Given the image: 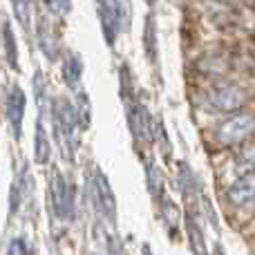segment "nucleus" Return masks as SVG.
Listing matches in <instances>:
<instances>
[{
	"label": "nucleus",
	"instance_id": "f257e3e1",
	"mask_svg": "<svg viewBox=\"0 0 255 255\" xmlns=\"http://www.w3.org/2000/svg\"><path fill=\"white\" fill-rule=\"evenodd\" d=\"M54 126H56V136L63 152L67 154V159H72L76 143H79L76 136H79L81 124H79V117H76V110L65 99L56 101V106H54Z\"/></svg>",
	"mask_w": 255,
	"mask_h": 255
},
{
	"label": "nucleus",
	"instance_id": "f03ea898",
	"mask_svg": "<svg viewBox=\"0 0 255 255\" xmlns=\"http://www.w3.org/2000/svg\"><path fill=\"white\" fill-rule=\"evenodd\" d=\"M253 134H255V115H249V112L231 115L229 119L217 126V132H215L217 141L222 145H238Z\"/></svg>",
	"mask_w": 255,
	"mask_h": 255
},
{
	"label": "nucleus",
	"instance_id": "7ed1b4c3",
	"mask_svg": "<svg viewBox=\"0 0 255 255\" xmlns=\"http://www.w3.org/2000/svg\"><path fill=\"white\" fill-rule=\"evenodd\" d=\"M244 103H247V92L240 85H217L206 94V106L215 112L238 115Z\"/></svg>",
	"mask_w": 255,
	"mask_h": 255
},
{
	"label": "nucleus",
	"instance_id": "20e7f679",
	"mask_svg": "<svg viewBox=\"0 0 255 255\" xmlns=\"http://www.w3.org/2000/svg\"><path fill=\"white\" fill-rule=\"evenodd\" d=\"M49 195H52V206L56 211L58 217H72V190L67 186L65 177L61 175L58 170H54L52 181H49Z\"/></svg>",
	"mask_w": 255,
	"mask_h": 255
},
{
	"label": "nucleus",
	"instance_id": "39448f33",
	"mask_svg": "<svg viewBox=\"0 0 255 255\" xmlns=\"http://www.w3.org/2000/svg\"><path fill=\"white\" fill-rule=\"evenodd\" d=\"M97 7H99V18H101L106 40L108 45H112L117 34H119V20H121L119 0H97Z\"/></svg>",
	"mask_w": 255,
	"mask_h": 255
},
{
	"label": "nucleus",
	"instance_id": "423d86ee",
	"mask_svg": "<svg viewBox=\"0 0 255 255\" xmlns=\"http://www.w3.org/2000/svg\"><path fill=\"white\" fill-rule=\"evenodd\" d=\"M25 108H27V97L18 85H13L9 90V97H7V117H9V124H11L13 136L16 141H20L22 136V119H25Z\"/></svg>",
	"mask_w": 255,
	"mask_h": 255
},
{
	"label": "nucleus",
	"instance_id": "0eeeda50",
	"mask_svg": "<svg viewBox=\"0 0 255 255\" xmlns=\"http://www.w3.org/2000/svg\"><path fill=\"white\" fill-rule=\"evenodd\" d=\"M94 195H97L99 208L103 211V215H106L110 222H115L117 199H115V193H112V188H110V181H108V177L103 175L101 170L94 172Z\"/></svg>",
	"mask_w": 255,
	"mask_h": 255
},
{
	"label": "nucleus",
	"instance_id": "6e6552de",
	"mask_svg": "<svg viewBox=\"0 0 255 255\" xmlns=\"http://www.w3.org/2000/svg\"><path fill=\"white\" fill-rule=\"evenodd\" d=\"M229 202L233 206H247L255 202V170L238 177L229 188Z\"/></svg>",
	"mask_w": 255,
	"mask_h": 255
},
{
	"label": "nucleus",
	"instance_id": "1a4fd4ad",
	"mask_svg": "<svg viewBox=\"0 0 255 255\" xmlns=\"http://www.w3.org/2000/svg\"><path fill=\"white\" fill-rule=\"evenodd\" d=\"M63 76H65L70 88H79L81 85V76H83V61L79 54L67 52L65 61H63Z\"/></svg>",
	"mask_w": 255,
	"mask_h": 255
},
{
	"label": "nucleus",
	"instance_id": "9d476101",
	"mask_svg": "<svg viewBox=\"0 0 255 255\" xmlns=\"http://www.w3.org/2000/svg\"><path fill=\"white\" fill-rule=\"evenodd\" d=\"M186 231H188V242L195 255H208L206 253V242H204V233L199 229V222L193 213H186Z\"/></svg>",
	"mask_w": 255,
	"mask_h": 255
},
{
	"label": "nucleus",
	"instance_id": "9b49d317",
	"mask_svg": "<svg viewBox=\"0 0 255 255\" xmlns=\"http://www.w3.org/2000/svg\"><path fill=\"white\" fill-rule=\"evenodd\" d=\"M49 154H52V145H49V136L45 132L43 124H36V136H34V159L36 163L45 166L49 161Z\"/></svg>",
	"mask_w": 255,
	"mask_h": 255
},
{
	"label": "nucleus",
	"instance_id": "f8f14e48",
	"mask_svg": "<svg viewBox=\"0 0 255 255\" xmlns=\"http://www.w3.org/2000/svg\"><path fill=\"white\" fill-rule=\"evenodd\" d=\"M119 94H121V101L126 103V110L128 108L134 106V85H132V74H130V67H128V63H124V65L119 67Z\"/></svg>",
	"mask_w": 255,
	"mask_h": 255
},
{
	"label": "nucleus",
	"instance_id": "ddd939ff",
	"mask_svg": "<svg viewBox=\"0 0 255 255\" xmlns=\"http://www.w3.org/2000/svg\"><path fill=\"white\" fill-rule=\"evenodd\" d=\"M2 40H4V56H7V63L18 70V47H16V36L11 31V25L4 22L2 25Z\"/></svg>",
	"mask_w": 255,
	"mask_h": 255
},
{
	"label": "nucleus",
	"instance_id": "4468645a",
	"mask_svg": "<svg viewBox=\"0 0 255 255\" xmlns=\"http://www.w3.org/2000/svg\"><path fill=\"white\" fill-rule=\"evenodd\" d=\"M143 45H145V56L150 63L157 61V29H154V18H145V31H143Z\"/></svg>",
	"mask_w": 255,
	"mask_h": 255
},
{
	"label": "nucleus",
	"instance_id": "2eb2a0df",
	"mask_svg": "<svg viewBox=\"0 0 255 255\" xmlns=\"http://www.w3.org/2000/svg\"><path fill=\"white\" fill-rule=\"evenodd\" d=\"M145 172H148V188H150V193H152L154 197L161 199L163 197V175H161V170L157 168V163L148 161V163H145Z\"/></svg>",
	"mask_w": 255,
	"mask_h": 255
},
{
	"label": "nucleus",
	"instance_id": "dca6fc26",
	"mask_svg": "<svg viewBox=\"0 0 255 255\" xmlns=\"http://www.w3.org/2000/svg\"><path fill=\"white\" fill-rule=\"evenodd\" d=\"M161 215H163V220L172 226V229L179 224V208L175 206V202H172V199L161 197Z\"/></svg>",
	"mask_w": 255,
	"mask_h": 255
},
{
	"label": "nucleus",
	"instance_id": "f3484780",
	"mask_svg": "<svg viewBox=\"0 0 255 255\" xmlns=\"http://www.w3.org/2000/svg\"><path fill=\"white\" fill-rule=\"evenodd\" d=\"M11 4L22 29H29V0H11Z\"/></svg>",
	"mask_w": 255,
	"mask_h": 255
},
{
	"label": "nucleus",
	"instance_id": "a211bd4d",
	"mask_svg": "<svg viewBox=\"0 0 255 255\" xmlns=\"http://www.w3.org/2000/svg\"><path fill=\"white\" fill-rule=\"evenodd\" d=\"M157 134H159V143H161L163 154H166V159H170V141L166 136V128H163L161 119H157Z\"/></svg>",
	"mask_w": 255,
	"mask_h": 255
},
{
	"label": "nucleus",
	"instance_id": "6ab92c4d",
	"mask_svg": "<svg viewBox=\"0 0 255 255\" xmlns=\"http://www.w3.org/2000/svg\"><path fill=\"white\" fill-rule=\"evenodd\" d=\"M9 255H25V247H22L20 240L11 242V249H9Z\"/></svg>",
	"mask_w": 255,
	"mask_h": 255
},
{
	"label": "nucleus",
	"instance_id": "aec40b11",
	"mask_svg": "<svg viewBox=\"0 0 255 255\" xmlns=\"http://www.w3.org/2000/svg\"><path fill=\"white\" fill-rule=\"evenodd\" d=\"M213 255H226V253H224V249H222L220 244H217V247L213 249Z\"/></svg>",
	"mask_w": 255,
	"mask_h": 255
},
{
	"label": "nucleus",
	"instance_id": "412c9836",
	"mask_svg": "<svg viewBox=\"0 0 255 255\" xmlns=\"http://www.w3.org/2000/svg\"><path fill=\"white\" fill-rule=\"evenodd\" d=\"M145 2H148V4H154V0H145Z\"/></svg>",
	"mask_w": 255,
	"mask_h": 255
}]
</instances>
